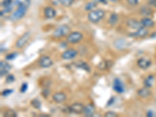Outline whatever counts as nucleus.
Instances as JSON below:
<instances>
[{
	"instance_id": "obj_31",
	"label": "nucleus",
	"mask_w": 156,
	"mask_h": 117,
	"mask_svg": "<svg viewBox=\"0 0 156 117\" xmlns=\"http://www.w3.org/2000/svg\"><path fill=\"white\" fill-rule=\"evenodd\" d=\"M13 91H14L13 89H6V90H4L2 92V95L4 96V97H6V96L10 95V94H12Z\"/></svg>"
},
{
	"instance_id": "obj_21",
	"label": "nucleus",
	"mask_w": 156,
	"mask_h": 117,
	"mask_svg": "<svg viewBox=\"0 0 156 117\" xmlns=\"http://www.w3.org/2000/svg\"><path fill=\"white\" fill-rule=\"evenodd\" d=\"M110 63L111 62L109 61V60H102V61L98 64V67L100 69H101V70H105V69H109V68L111 67Z\"/></svg>"
},
{
	"instance_id": "obj_26",
	"label": "nucleus",
	"mask_w": 156,
	"mask_h": 117,
	"mask_svg": "<svg viewBox=\"0 0 156 117\" xmlns=\"http://www.w3.org/2000/svg\"><path fill=\"white\" fill-rule=\"evenodd\" d=\"M97 2H88L85 6V10H88V11H90V10H93L94 8L97 6Z\"/></svg>"
},
{
	"instance_id": "obj_12",
	"label": "nucleus",
	"mask_w": 156,
	"mask_h": 117,
	"mask_svg": "<svg viewBox=\"0 0 156 117\" xmlns=\"http://www.w3.org/2000/svg\"><path fill=\"white\" fill-rule=\"evenodd\" d=\"M137 66L142 69H147L151 65V61L147 58H141L137 60Z\"/></svg>"
},
{
	"instance_id": "obj_2",
	"label": "nucleus",
	"mask_w": 156,
	"mask_h": 117,
	"mask_svg": "<svg viewBox=\"0 0 156 117\" xmlns=\"http://www.w3.org/2000/svg\"><path fill=\"white\" fill-rule=\"evenodd\" d=\"M105 11L101 9H98V10H92L90 11L88 14V18L89 21H91L93 23H98L103 17H105Z\"/></svg>"
},
{
	"instance_id": "obj_28",
	"label": "nucleus",
	"mask_w": 156,
	"mask_h": 117,
	"mask_svg": "<svg viewBox=\"0 0 156 117\" xmlns=\"http://www.w3.org/2000/svg\"><path fill=\"white\" fill-rule=\"evenodd\" d=\"M142 12V14H144L145 16H149L151 14H152V12H151V10L150 8H148V7H144L141 10Z\"/></svg>"
},
{
	"instance_id": "obj_37",
	"label": "nucleus",
	"mask_w": 156,
	"mask_h": 117,
	"mask_svg": "<svg viewBox=\"0 0 156 117\" xmlns=\"http://www.w3.org/2000/svg\"><path fill=\"white\" fill-rule=\"evenodd\" d=\"M45 97H47L48 95V94H49V91L48 90V89H44V90H43V91H42V94H45Z\"/></svg>"
},
{
	"instance_id": "obj_6",
	"label": "nucleus",
	"mask_w": 156,
	"mask_h": 117,
	"mask_svg": "<svg viewBox=\"0 0 156 117\" xmlns=\"http://www.w3.org/2000/svg\"><path fill=\"white\" fill-rule=\"evenodd\" d=\"M148 35V30L147 27H141L137 29V31L133 33H129V36L132 38H145V36Z\"/></svg>"
},
{
	"instance_id": "obj_13",
	"label": "nucleus",
	"mask_w": 156,
	"mask_h": 117,
	"mask_svg": "<svg viewBox=\"0 0 156 117\" xmlns=\"http://www.w3.org/2000/svg\"><path fill=\"white\" fill-rule=\"evenodd\" d=\"M44 15L47 19H52L56 15V11L54 8L51 6H47L44 9Z\"/></svg>"
},
{
	"instance_id": "obj_34",
	"label": "nucleus",
	"mask_w": 156,
	"mask_h": 117,
	"mask_svg": "<svg viewBox=\"0 0 156 117\" xmlns=\"http://www.w3.org/2000/svg\"><path fill=\"white\" fill-rule=\"evenodd\" d=\"M105 117H115L117 116V114L114 112H107L106 113H105Z\"/></svg>"
},
{
	"instance_id": "obj_25",
	"label": "nucleus",
	"mask_w": 156,
	"mask_h": 117,
	"mask_svg": "<svg viewBox=\"0 0 156 117\" xmlns=\"http://www.w3.org/2000/svg\"><path fill=\"white\" fill-rule=\"evenodd\" d=\"M31 104L34 109H40L41 106H42V103H41V102L38 98H34V99H33L31 102Z\"/></svg>"
},
{
	"instance_id": "obj_11",
	"label": "nucleus",
	"mask_w": 156,
	"mask_h": 117,
	"mask_svg": "<svg viewBox=\"0 0 156 117\" xmlns=\"http://www.w3.org/2000/svg\"><path fill=\"white\" fill-rule=\"evenodd\" d=\"M11 65L8 63L6 61H1L0 62V75L1 77H4L5 75L9 73V71L11 69Z\"/></svg>"
},
{
	"instance_id": "obj_30",
	"label": "nucleus",
	"mask_w": 156,
	"mask_h": 117,
	"mask_svg": "<svg viewBox=\"0 0 156 117\" xmlns=\"http://www.w3.org/2000/svg\"><path fill=\"white\" fill-rule=\"evenodd\" d=\"M14 81H15V77H14V75L12 74H10L8 75L7 77H6V83H13Z\"/></svg>"
},
{
	"instance_id": "obj_18",
	"label": "nucleus",
	"mask_w": 156,
	"mask_h": 117,
	"mask_svg": "<svg viewBox=\"0 0 156 117\" xmlns=\"http://www.w3.org/2000/svg\"><path fill=\"white\" fill-rule=\"evenodd\" d=\"M140 22H141V25H142L143 27H151L154 26V21H153L151 19V18L149 17H144L142 18V19L140 20Z\"/></svg>"
},
{
	"instance_id": "obj_9",
	"label": "nucleus",
	"mask_w": 156,
	"mask_h": 117,
	"mask_svg": "<svg viewBox=\"0 0 156 117\" xmlns=\"http://www.w3.org/2000/svg\"><path fill=\"white\" fill-rule=\"evenodd\" d=\"M113 89L118 94H122L124 92V91H125L124 85L119 78H115L114 81H113Z\"/></svg>"
},
{
	"instance_id": "obj_40",
	"label": "nucleus",
	"mask_w": 156,
	"mask_h": 117,
	"mask_svg": "<svg viewBox=\"0 0 156 117\" xmlns=\"http://www.w3.org/2000/svg\"><path fill=\"white\" fill-rule=\"evenodd\" d=\"M107 1H111V2H116V0H107Z\"/></svg>"
},
{
	"instance_id": "obj_4",
	"label": "nucleus",
	"mask_w": 156,
	"mask_h": 117,
	"mask_svg": "<svg viewBox=\"0 0 156 117\" xmlns=\"http://www.w3.org/2000/svg\"><path fill=\"white\" fill-rule=\"evenodd\" d=\"M67 42L70 44H76L83 39V34L79 31H73L67 36Z\"/></svg>"
},
{
	"instance_id": "obj_3",
	"label": "nucleus",
	"mask_w": 156,
	"mask_h": 117,
	"mask_svg": "<svg viewBox=\"0 0 156 117\" xmlns=\"http://www.w3.org/2000/svg\"><path fill=\"white\" fill-rule=\"evenodd\" d=\"M70 33V27L67 24H62L55 29L52 35L55 38H61L63 37L68 36Z\"/></svg>"
},
{
	"instance_id": "obj_38",
	"label": "nucleus",
	"mask_w": 156,
	"mask_h": 117,
	"mask_svg": "<svg viewBox=\"0 0 156 117\" xmlns=\"http://www.w3.org/2000/svg\"><path fill=\"white\" fill-rule=\"evenodd\" d=\"M95 2H102L104 4H107V0H94Z\"/></svg>"
},
{
	"instance_id": "obj_35",
	"label": "nucleus",
	"mask_w": 156,
	"mask_h": 117,
	"mask_svg": "<svg viewBox=\"0 0 156 117\" xmlns=\"http://www.w3.org/2000/svg\"><path fill=\"white\" fill-rule=\"evenodd\" d=\"M148 4L150 6L156 8V0H148Z\"/></svg>"
},
{
	"instance_id": "obj_1",
	"label": "nucleus",
	"mask_w": 156,
	"mask_h": 117,
	"mask_svg": "<svg viewBox=\"0 0 156 117\" xmlns=\"http://www.w3.org/2000/svg\"><path fill=\"white\" fill-rule=\"evenodd\" d=\"M29 3H30V0H24L23 2H20L17 10L12 14L10 19L13 21H17V20H20L21 18H23L27 13Z\"/></svg>"
},
{
	"instance_id": "obj_27",
	"label": "nucleus",
	"mask_w": 156,
	"mask_h": 117,
	"mask_svg": "<svg viewBox=\"0 0 156 117\" xmlns=\"http://www.w3.org/2000/svg\"><path fill=\"white\" fill-rule=\"evenodd\" d=\"M17 114L15 111L12 109H9L4 113V116H17Z\"/></svg>"
},
{
	"instance_id": "obj_7",
	"label": "nucleus",
	"mask_w": 156,
	"mask_h": 117,
	"mask_svg": "<svg viewBox=\"0 0 156 117\" xmlns=\"http://www.w3.org/2000/svg\"><path fill=\"white\" fill-rule=\"evenodd\" d=\"M39 66L42 68H49L51 67L52 64H53V61L51 60L49 56H43L40 58L39 60Z\"/></svg>"
},
{
	"instance_id": "obj_19",
	"label": "nucleus",
	"mask_w": 156,
	"mask_h": 117,
	"mask_svg": "<svg viewBox=\"0 0 156 117\" xmlns=\"http://www.w3.org/2000/svg\"><path fill=\"white\" fill-rule=\"evenodd\" d=\"M115 46L118 49H125L127 48V42L124 39H119L115 42Z\"/></svg>"
},
{
	"instance_id": "obj_23",
	"label": "nucleus",
	"mask_w": 156,
	"mask_h": 117,
	"mask_svg": "<svg viewBox=\"0 0 156 117\" xmlns=\"http://www.w3.org/2000/svg\"><path fill=\"white\" fill-rule=\"evenodd\" d=\"M76 67L80 68V69H84V70L87 71V72H89L90 71L89 66L86 63H84V62H79V63L76 64Z\"/></svg>"
},
{
	"instance_id": "obj_17",
	"label": "nucleus",
	"mask_w": 156,
	"mask_h": 117,
	"mask_svg": "<svg viewBox=\"0 0 156 117\" xmlns=\"http://www.w3.org/2000/svg\"><path fill=\"white\" fill-rule=\"evenodd\" d=\"M137 94L143 98H148L149 96L151 95V91L148 89V88L145 87V88H142L137 91Z\"/></svg>"
},
{
	"instance_id": "obj_22",
	"label": "nucleus",
	"mask_w": 156,
	"mask_h": 117,
	"mask_svg": "<svg viewBox=\"0 0 156 117\" xmlns=\"http://www.w3.org/2000/svg\"><path fill=\"white\" fill-rule=\"evenodd\" d=\"M118 21H119L118 14H116V13H113V14H111L110 17H109V24L112 25V26H115L116 23H118Z\"/></svg>"
},
{
	"instance_id": "obj_24",
	"label": "nucleus",
	"mask_w": 156,
	"mask_h": 117,
	"mask_svg": "<svg viewBox=\"0 0 156 117\" xmlns=\"http://www.w3.org/2000/svg\"><path fill=\"white\" fill-rule=\"evenodd\" d=\"M59 2L61 3L62 6L65 7H70L73 4L74 0H59Z\"/></svg>"
},
{
	"instance_id": "obj_29",
	"label": "nucleus",
	"mask_w": 156,
	"mask_h": 117,
	"mask_svg": "<svg viewBox=\"0 0 156 117\" xmlns=\"http://www.w3.org/2000/svg\"><path fill=\"white\" fill-rule=\"evenodd\" d=\"M17 56V52H13V53L8 54L7 56H6V60H14Z\"/></svg>"
},
{
	"instance_id": "obj_15",
	"label": "nucleus",
	"mask_w": 156,
	"mask_h": 117,
	"mask_svg": "<svg viewBox=\"0 0 156 117\" xmlns=\"http://www.w3.org/2000/svg\"><path fill=\"white\" fill-rule=\"evenodd\" d=\"M95 112V108L92 104H89L88 106H84V112L83 113L86 115V116H93Z\"/></svg>"
},
{
	"instance_id": "obj_32",
	"label": "nucleus",
	"mask_w": 156,
	"mask_h": 117,
	"mask_svg": "<svg viewBox=\"0 0 156 117\" xmlns=\"http://www.w3.org/2000/svg\"><path fill=\"white\" fill-rule=\"evenodd\" d=\"M27 88H28V85H27V83H23V85H21L20 92L21 93H25L26 91H27Z\"/></svg>"
},
{
	"instance_id": "obj_20",
	"label": "nucleus",
	"mask_w": 156,
	"mask_h": 117,
	"mask_svg": "<svg viewBox=\"0 0 156 117\" xmlns=\"http://www.w3.org/2000/svg\"><path fill=\"white\" fill-rule=\"evenodd\" d=\"M154 77L153 75H149L148 77L145 78V80L144 81V85H145V87H147V88H151L152 87L153 83H154Z\"/></svg>"
},
{
	"instance_id": "obj_14",
	"label": "nucleus",
	"mask_w": 156,
	"mask_h": 117,
	"mask_svg": "<svg viewBox=\"0 0 156 117\" xmlns=\"http://www.w3.org/2000/svg\"><path fill=\"white\" fill-rule=\"evenodd\" d=\"M67 99V95L63 92H56L52 95V100L56 103H62Z\"/></svg>"
},
{
	"instance_id": "obj_5",
	"label": "nucleus",
	"mask_w": 156,
	"mask_h": 117,
	"mask_svg": "<svg viewBox=\"0 0 156 117\" xmlns=\"http://www.w3.org/2000/svg\"><path fill=\"white\" fill-rule=\"evenodd\" d=\"M29 39H30V33H24V34L17 41V42H16V47L18 48H23V47L27 45V43L28 42Z\"/></svg>"
},
{
	"instance_id": "obj_8",
	"label": "nucleus",
	"mask_w": 156,
	"mask_h": 117,
	"mask_svg": "<svg viewBox=\"0 0 156 117\" xmlns=\"http://www.w3.org/2000/svg\"><path fill=\"white\" fill-rule=\"evenodd\" d=\"M77 51L73 48H70V49L66 50L65 52H63L62 54V58L63 60H72V59H74L76 56H77Z\"/></svg>"
},
{
	"instance_id": "obj_33",
	"label": "nucleus",
	"mask_w": 156,
	"mask_h": 117,
	"mask_svg": "<svg viewBox=\"0 0 156 117\" xmlns=\"http://www.w3.org/2000/svg\"><path fill=\"white\" fill-rule=\"evenodd\" d=\"M140 0H127V2L130 6H137L139 3Z\"/></svg>"
},
{
	"instance_id": "obj_10",
	"label": "nucleus",
	"mask_w": 156,
	"mask_h": 117,
	"mask_svg": "<svg viewBox=\"0 0 156 117\" xmlns=\"http://www.w3.org/2000/svg\"><path fill=\"white\" fill-rule=\"evenodd\" d=\"M70 108L71 112H73L75 114H81L84 112V106L82 103L76 102V103L72 104Z\"/></svg>"
},
{
	"instance_id": "obj_36",
	"label": "nucleus",
	"mask_w": 156,
	"mask_h": 117,
	"mask_svg": "<svg viewBox=\"0 0 156 117\" xmlns=\"http://www.w3.org/2000/svg\"><path fill=\"white\" fill-rule=\"evenodd\" d=\"M114 101H115V98L114 97H112L110 99V101H109V102H108V106H112V104L114 103Z\"/></svg>"
},
{
	"instance_id": "obj_16",
	"label": "nucleus",
	"mask_w": 156,
	"mask_h": 117,
	"mask_svg": "<svg viewBox=\"0 0 156 117\" xmlns=\"http://www.w3.org/2000/svg\"><path fill=\"white\" fill-rule=\"evenodd\" d=\"M126 24L130 28H134V29H138L140 27H143L142 25H141V22L135 19H129L127 21H126Z\"/></svg>"
},
{
	"instance_id": "obj_39",
	"label": "nucleus",
	"mask_w": 156,
	"mask_h": 117,
	"mask_svg": "<svg viewBox=\"0 0 156 117\" xmlns=\"http://www.w3.org/2000/svg\"><path fill=\"white\" fill-rule=\"evenodd\" d=\"M147 115H148V116H152V115H153V113H152V112H151V111H149L148 112V113H147Z\"/></svg>"
}]
</instances>
